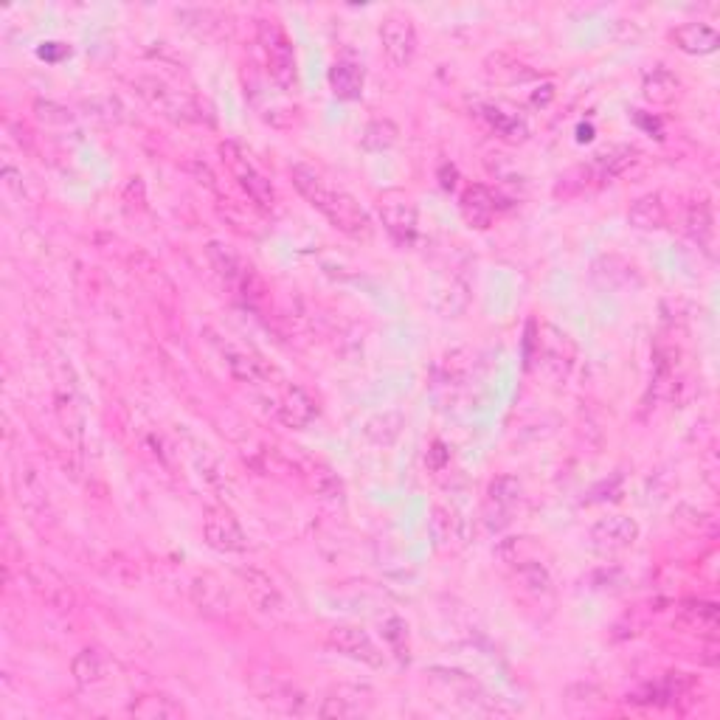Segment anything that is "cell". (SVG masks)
Masks as SVG:
<instances>
[{"mask_svg": "<svg viewBox=\"0 0 720 720\" xmlns=\"http://www.w3.org/2000/svg\"><path fill=\"white\" fill-rule=\"evenodd\" d=\"M290 178H293V186L299 189V195L315 211H321L338 231H344L346 237H352V240H369L372 237L375 225H372L369 211L363 209L346 189L330 183L321 172H315L313 166L307 164L293 166Z\"/></svg>", "mask_w": 720, "mask_h": 720, "instance_id": "obj_1", "label": "cell"}, {"mask_svg": "<svg viewBox=\"0 0 720 720\" xmlns=\"http://www.w3.org/2000/svg\"><path fill=\"white\" fill-rule=\"evenodd\" d=\"M259 48L268 62L270 79L285 90H296L299 85V62H296V45L287 37V31L276 20H259L256 26Z\"/></svg>", "mask_w": 720, "mask_h": 720, "instance_id": "obj_2", "label": "cell"}, {"mask_svg": "<svg viewBox=\"0 0 720 720\" xmlns=\"http://www.w3.org/2000/svg\"><path fill=\"white\" fill-rule=\"evenodd\" d=\"M135 90H138V96H141L152 110H158L166 119L183 121V124H186V121L203 119V107H200V102H197L192 93L172 88V85H166L164 79H158V76H141V79L135 82Z\"/></svg>", "mask_w": 720, "mask_h": 720, "instance_id": "obj_3", "label": "cell"}, {"mask_svg": "<svg viewBox=\"0 0 720 720\" xmlns=\"http://www.w3.org/2000/svg\"><path fill=\"white\" fill-rule=\"evenodd\" d=\"M220 155H223V164L231 169V175L237 180V186H240L245 195L251 197V203H254L256 209L262 211L276 209V189H273L270 180L256 169L254 161L245 155V150H242L240 144L225 141V144H220Z\"/></svg>", "mask_w": 720, "mask_h": 720, "instance_id": "obj_4", "label": "cell"}, {"mask_svg": "<svg viewBox=\"0 0 720 720\" xmlns=\"http://www.w3.org/2000/svg\"><path fill=\"white\" fill-rule=\"evenodd\" d=\"M203 538L211 549L223 555H237L248 549V535L242 524L234 518V512L225 507H209L203 515Z\"/></svg>", "mask_w": 720, "mask_h": 720, "instance_id": "obj_5", "label": "cell"}, {"mask_svg": "<svg viewBox=\"0 0 720 720\" xmlns=\"http://www.w3.org/2000/svg\"><path fill=\"white\" fill-rule=\"evenodd\" d=\"M327 645H330L335 653H341V656L352 661H360V664H366V667H383V650L377 647L375 639L363 628L338 625V628L330 630Z\"/></svg>", "mask_w": 720, "mask_h": 720, "instance_id": "obj_6", "label": "cell"}, {"mask_svg": "<svg viewBox=\"0 0 720 720\" xmlns=\"http://www.w3.org/2000/svg\"><path fill=\"white\" fill-rule=\"evenodd\" d=\"M639 538V526L628 515H608L597 524L591 526L588 540H591V549L600 552V555H616V552H625Z\"/></svg>", "mask_w": 720, "mask_h": 720, "instance_id": "obj_7", "label": "cell"}, {"mask_svg": "<svg viewBox=\"0 0 720 720\" xmlns=\"http://www.w3.org/2000/svg\"><path fill=\"white\" fill-rule=\"evenodd\" d=\"M380 43L383 51L397 68L411 65L417 57V29L411 23V17L405 15H389L380 26Z\"/></svg>", "mask_w": 720, "mask_h": 720, "instance_id": "obj_8", "label": "cell"}, {"mask_svg": "<svg viewBox=\"0 0 720 720\" xmlns=\"http://www.w3.org/2000/svg\"><path fill=\"white\" fill-rule=\"evenodd\" d=\"M29 583L31 588L37 591V597H40L48 608L62 611V614H68V611H74L76 608L74 588L68 585V580L62 577L60 571H54L51 566H45V563H31Z\"/></svg>", "mask_w": 720, "mask_h": 720, "instance_id": "obj_9", "label": "cell"}, {"mask_svg": "<svg viewBox=\"0 0 720 720\" xmlns=\"http://www.w3.org/2000/svg\"><path fill=\"white\" fill-rule=\"evenodd\" d=\"M211 344L217 346V352H220V358H223L225 369L231 372V377H237L240 383H248V386H259V383H265L270 377V369L262 363V360L256 358L254 352H245L240 349L237 344H231V341H223V338H211Z\"/></svg>", "mask_w": 720, "mask_h": 720, "instance_id": "obj_10", "label": "cell"}, {"mask_svg": "<svg viewBox=\"0 0 720 720\" xmlns=\"http://www.w3.org/2000/svg\"><path fill=\"white\" fill-rule=\"evenodd\" d=\"M256 701L265 704L270 712L276 715H307L310 706H307V695L301 690H296L293 684L287 681H279V678H265V684H256Z\"/></svg>", "mask_w": 720, "mask_h": 720, "instance_id": "obj_11", "label": "cell"}, {"mask_svg": "<svg viewBox=\"0 0 720 720\" xmlns=\"http://www.w3.org/2000/svg\"><path fill=\"white\" fill-rule=\"evenodd\" d=\"M521 498H524L521 481L512 479V476H498L490 484V490H487V510H484L487 526L490 529H501L504 524H510V515L521 504Z\"/></svg>", "mask_w": 720, "mask_h": 720, "instance_id": "obj_12", "label": "cell"}, {"mask_svg": "<svg viewBox=\"0 0 720 720\" xmlns=\"http://www.w3.org/2000/svg\"><path fill=\"white\" fill-rule=\"evenodd\" d=\"M71 673H74V681L82 690H99V687H107V684L113 681L116 664L110 661L105 650L85 647V650L76 653L74 664H71Z\"/></svg>", "mask_w": 720, "mask_h": 720, "instance_id": "obj_13", "label": "cell"}, {"mask_svg": "<svg viewBox=\"0 0 720 720\" xmlns=\"http://www.w3.org/2000/svg\"><path fill=\"white\" fill-rule=\"evenodd\" d=\"M380 220L386 225L394 240L400 245H411L417 240L420 231V220H417V209L408 197H386L380 203Z\"/></svg>", "mask_w": 720, "mask_h": 720, "instance_id": "obj_14", "label": "cell"}, {"mask_svg": "<svg viewBox=\"0 0 720 720\" xmlns=\"http://www.w3.org/2000/svg\"><path fill=\"white\" fill-rule=\"evenodd\" d=\"M535 344H538V363L546 372L557 377L569 372L571 360H574V344L566 332L555 330V327H540Z\"/></svg>", "mask_w": 720, "mask_h": 720, "instance_id": "obj_15", "label": "cell"}, {"mask_svg": "<svg viewBox=\"0 0 720 720\" xmlns=\"http://www.w3.org/2000/svg\"><path fill=\"white\" fill-rule=\"evenodd\" d=\"M690 687L692 681L684 673H667L661 681L647 684L645 690L636 692V695L628 698V701L642 706H667V704H675L678 698H684V695L690 692Z\"/></svg>", "mask_w": 720, "mask_h": 720, "instance_id": "obj_16", "label": "cell"}, {"mask_svg": "<svg viewBox=\"0 0 720 720\" xmlns=\"http://www.w3.org/2000/svg\"><path fill=\"white\" fill-rule=\"evenodd\" d=\"M372 706V698H363L358 687H341V690L330 692L324 698V704L315 709V715L321 718H358L366 715Z\"/></svg>", "mask_w": 720, "mask_h": 720, "instance_id": "obj_17", "label": "cell"}, {"mask_svg": "<svg viewBox=\"0 0 720 720\" xmlns=\"http://www.w3.org/2000/svg\"><path fill=\"white\" fill-rule=\"evenodd\" d=\"M673 43L692 57L715 54L720 45V34L709 23H684L673 31Z\"/></svg>", "mask_w": 720, "mask_h": 720, "instance_id": "obj_18", "label": "cell"}, {"mask_svg": "<svg viewBox=\"0 0 720 720\" xmlns=\"http://www.w3.org/2000/svg\"><path fill=\"white\" fill-rule=\"evenodd\" d=\"M276 414H279V420L285 422L287 428H307L315 417L313 397L301 386H290L282 394L279 405H276Z\"/></svg>", "mask_w": 720, "mask_h": 720, "instance_id": "obj_19", "label": "cell"}, {"mask_svg": "<svg viewBox=\"0 0 720 720\" xmlns=\"http://www.w3.org/2000/svg\"><path fill=\"white\" fill-rule=\"evenodd\" d=\"M678 628L692 630L698 636L715 639L718 636V605L715 602H684L678 614Z\"/></svg>", "mask_w": 720, "mask_h": 720, "instance_id": "obj_20", "label": "cell"}, {"mask_svg": "<svg viewBox=\"0 0 720 720\" xmlns=\"http://www.w3.org/2000/svg\"><path fill=\"white\" fill-rule=\"evenodd\" d=\"M462 214L473 228H487L495 217V195L487 186H467L462 195Z\"/></svg>", "mask_w": 720, "mask_h": 720, "instance_id": "obj_21", "label": "cell"}, {"mask_svg": "<svg viewBox=\"0 0 720 720\" xmlns=\"http://www.w3.org/2000/svg\"><path fill=\"white\" fill-rule=\"evenodd\" d=\"M363 82H366V74L360 68L358 62L352 60H338L330 68V88L338 99L344 102H352V99H360L363 93Z\"/></svg>", "mask_w": 720, "mask_h": 720, "instance_id": "obj_22", "label": "cell"}, {"mask_svg": "<svg viewBox=\"0 0 720 720\" xmlns=\"http://www.w3.org/2000/svg\"><path fill=\"white\" fill-rule=\"evenodd\" d=\"M628 223L639 231H656V228H664L667 223V206L664 200L656 192L650 195H642L639 200H633V206L628 211Z\"/></svg>", "mask_w": 720, "mask_h": 720, "instance_id": "obj_23", "label": "cell"}, {"mask_svg": "<svg viewBox=\"0 0 720 720\" xmlns=\"http://www.w3.org/2000/svg\"><path fill=\"white\" fill-rule=\"evenodd\" d=\"M130 715L144 720H175V718H183L186 709H183L175 698L158 695V692H155V695H141V698H135L133 704H130Z\"/></svg>", "mask_w": 720, "mask_h": 720, "instance_id": "obj_24", "label": "cell"}, {"mask_svg": "<svg viewBox=\"0 0 720 720\" xmlns=\"http://www.w3.org/2000/svg\"><path fill=\"white\" fill-rule=\"evenodd\" d=\"M681 90V79L667 68H653L642 82V93L650 105H673Z\"/></svg>", "mask_w": 720, "mask_h": 720, "instance_id": "obj_25", "label": "cell"}, {"mask_svg": "<svg viewBox=\"0 0 720 720\" xmlns=\"http://www.w3.org/2000/svg\"><path fill=\"white\" fill-rule=\"evenodd\" d=\"M636 161H639V150L636 147H614V150L597 155V161L588 166V172L597 180H611L619 178Z\"/></svg>", "mask_w": 720, "mask_h": 720, "instance_id": "obj_26", "label": "cell"}, {"mask_svg": "<svg viewBox=\"0 0 720 720\" xmlns=\"http://www.w3.org/2000/svg\"><path fill=\"white\" fill-rule=\"evenodd\" d=\"M240 577L245 580V588H248V594H251V600L262 608V611H279L282 608V594H279V588L270 583L268 574H262V571L256 569H242Z\"/></svg>", "mask_w": 720, "mask_h": 720, "instance_id": "obj_27", "label": "cell"}, {"mask_svg": "<svg viewBox=\"0 0 720 720\" xmlns=\"http://www.w3.org/2000/svg\"><path fill=\"white\" fill-rule=\"evenodd\" d=\"M515 580L521 583L526 594H532V597H549L552 594V577H549V571L543 563L538 560H521L518 566H515Z\"/></svg>", "mask_w": 720, "mask_h": 720, "instance_id": "obj_28", "label": "cell"}, {"mask_svg": "<svg viewBox=\"0 0 720 720\" xmlns=\"http://www.w3.org/2000/svg\"><path fill=\"white\" fill-rule=\"evenodd\" d=\"M431 535H434L439 549H448V546H453L456 540L462 538V521H459L456 510L434 507V512H431Z\"/></svg>", "mask_w": 720, "mask_h": 720, "instance_id": "obj_29", "label": "cell"}, {"mask_svg": "<svg viewBox=\"0 0 720 720\" xmlns=\"http://www.w3.org/2000/svg\"><path fill=\"white\" fill-rule=\"evenodd\" d=\"M57 411H60V420L65 425V431L79 436L82 431V408H79V397H76L74 380H60V389H57Z\"/></svg>", "mask_w": 720, "mask_h": 720, "instance_id": "obj_30", "label": "cell"}, {"mask_svg": "<svg viewBox=\"0 0 720 720\" xmlns=\"http://www.w3.org/2000/svg\"><path fill=\"white\" fill-rule=\"evenodd\" d=\"M397 124L391 119H375L366 124V130H363V138H360V144H363V150L369 152H383V150H391L394 144H397Z\"/></svg>", "mask_w": 720, "mask_h": 720, "instance_id": "obj_31", "label": "cell"}, {"mask_svg": "<svg viewBox=\"0 0 720 720\" xmlns=\"http://www.w3.org/2000/svg\"><path fill=\"white\" fill-rule=\"evenodd\" d=\"M487 76L495 79V82H504V85H518V82H529L532 79V71L521 65V62L510 60V57H504V54H498V57H490L487 60Z\"/></svg>", "mask_w": 720, "mask_h": 720, "instance_id": "obj_32", "label": "cell"}, {"mask_svg": "<svg viewBox=\"0 0 720 720\" xmlns=\"http://www.w3.org/2000/svg\"><path fill=\"white\" fill-rule=\"evenodd\" d=\"M687 234H690L692 240L698 242V245H706L709 237H712V209H709V203H692L690 209H687Z\"/></svg>", "mask_w": 720, "mask_h": 720, "instance_id": "obj_33", "label": "cell"}, {"mask_svg": "<svg viewBox=\"0 0 720 720\" xmlns=\"http://www.w3.org/2000/svg\"><path fill=\"white\" fill-rule=\"evenodd\" d=\"M192 597H195L197 605L206 608V611H217V608H223L225 605L223 585L217 583L214 577H209V574L197 577L195 585H192Z\"/></svg>", "mask_w": 720, "mask_h": 720, "instance_id": "obj_34", "label": "cell"}, {"mask_svg": "<svg viewBox=\"0 0 720 720\" xmlns=\"http://www.w3.org/2000/svg\"><path fill=\"white\" fill-rule=\"evenodd\" d=\"M310 484H313L315 495H321V498H341V493H344V484L330 467L315 465L313 473H310Z\"/></svg>", "mask_w": 720, "mask_h": 720, "instance_id": "obj_35", "label": "cell"}, {"mask_svg": "<svg viewBox=\"0 0 720 720\" xmlns=\"http://www.w3.org/2000/svg\"><path fill=\"white\" fill-rule=\"evenodd\" d=\"M34 113H37V119L48 124V127H71L74 124V116H71V110L62 105H54V102H34Z\"/></svg>", "mask_w": 720, "mask_h": 720, "instance_id": "obj_36", "label": "cell"}, {"mask_svg": "<svg viewBox=\"0 0 720 720\" xmlns=\"http://www.w3.org/2000/svg\"><path fill=\"white\" fill-rule=\"evenodd\" d=\"M487 119L493 121V127L504 138H512V141H524L526 138L524 121H518L515 116H504L501 110H487Z\"/></svg>", "mask_w": 720, "mask_h": 720, "instance_id": "obj_37", "label": "cell"}]
</instances>
